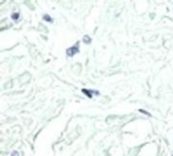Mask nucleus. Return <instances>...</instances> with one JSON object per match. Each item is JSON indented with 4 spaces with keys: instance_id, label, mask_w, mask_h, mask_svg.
I'll return each mask as SVG.
<instances>
[{
    "instance_id": "1",
    "label": "nucleus",
    "mask_w": 173,
    "mask_h": 156,
    "mask_svg": "<svg viewBox=\"0 0 173 156\" xmlns=\"http://www.w3.org/2000/svg\"><path fill=\"white\" fill-rule=\"evenodd\" d=\"M78 52H79V47H78V44H76L75 46L69 48V49L67 50V55L69 57H72V56H74L75 54H77Z\"/></svg>"
},
{
    "instance_id": "2",
    "label": "nucleus",
    "mask_w": 173,
    "mask_h": 156,
    "mask_svg": "<svg viewBox=\"0 0 173 156\" xmlns=\"http://www.w3.org/2000/svg\"><path fill=\"white\" fill-rule=\"evenodd\" d=\"M82 92H83V93H84L85 95H86L87 97L92 98V93H93V91H92V90H88V89L83 88V89H82Z\"/></svg>"
},
{
    "instance_id": "3",
    "label": "nucleus",
    "mask_w": 173,
    "mask_h": 156,
    "mask_svg": "<svg viewBox=\"0 0 173 156\" xmlns=\"http://www.w3.org/2000/svg\"><path fill=\"white\" fill-rule=\"evenodd\" d=\"M44 19L46 22H53V19H52V17L49 15V14H45L44 15Z\"/></svg>"
},
{
    "instance_id": "4",
    "label": "nucleus",
    "mask_w": 173,
    "mask_h": 156,
    "mask_svg": "<svg viewBox=\"0 0 173 156\" xmlns=\"http://www.w3.org/2000/svg\"><path fill=\"white\" fill-rule=\"evenodd\" d=\"M90 41H91V39L88 37V36H85L84 39H83V42L85 44H88V43H90Z\"/></svg>"
},
{
    "instance_id": "5",
    "label": "nucleus",
    "mask_w": 173,
    "mask_h": 156,
    "mask_svg": "<svg viewBox=\"0 0 173 156\" xmlns=\"http://www.w3.org/2000/svg\"><path fill=\"white\" fill-rule=\"evenodd\" d=\"M11 17H12V19H14V20H16V19H18V17H19V13H13L11 15Z\"/></svg>"
},
{
    "instance_id": "6",
    "label": "nucleus",
    "mask_w": 173,
    "mask_h": 156,
    "mask_svg": "<svg viewBox=\"0 0 173 156\" xmlns=\"http://www.w3.org/2000/svg\"><path fill=\"white\" fill-rule=\"evenodd\" d=\"M11 156H19V155H18V153H17L16 151H14V152L11 154Z\"/></svg>"
}]
</instances>
